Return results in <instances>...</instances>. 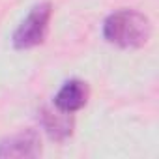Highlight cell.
I'll use <instances>...</instances> for the list:
<instances>
[{
  "instance_id": "1",
  "label": "cell",
  "mask_w": 159,
  "mask_h": 159,
  "mask_svg": "<svg viewBox=\"0 0 159 159\" xmlns=\"http://www.w3.org/2000/svg\"><path fill=\"white\" fill-rule=\"evenodd\" d=\"M150 34V19L135 10H118L103 21V38L122 49L142 47Z\"/></svg>"
},
{
  "instance_id": "2",
  "label": "cell",
  "mask_w": 159,
  "mask_h": 159,
  "mask_svg": "<svg viewBox=\"0 0 159 159\" xmlns=\"http://www.w3.org/2000/svg\"><path fill=\"white\" fill-rule=\"evenodd\" d=\"M51 15H52L51 2L36 4L28 11V15L23 19V23L17 26V30L13 32V38H11L13 47L19 51H25V49H32V47H38L39 43H43V39L49 32Z\"/></svg>"
},
{
  "instance_id": "3",
  "label": "cell",
  "mask_w": 159,
  "mask_h": 159,
  "mask_svg": "<svg viewBox=\"0 0 159 159\" xmlns=\"http://www.w3.org/2000/svg\"><path fill=\"white\" fill-rule=\"evenodd\" d=\"M41 153V140L36 129H25L0 140V159L11 157H38Z\"/></svg>"
},
{
  "instance_id": "4",
  "label": "cell",
  "mask_w": 159,
  "mask_h": 159,
  "mask_svg": "<svg viewBox=\"0 0 159 159\" xmlns=\"http://www.w3.org/2000/svg\"><path fill=\"white\" fill-rule=\"evenodd\" d=\"M86 99H88L86 83L79 81V79H71V81L64 83V86L54 96V107L62 112L73 114L86 105Z\"/></svg>"
},
{
  "instance_id": "5",
  "label": "cell",
  "mask_w": 159,
  "mask_h": 159,
  "mask_svg": "<svg viewBox=\"0 0 159 159\" xmlns=\"http://www.w3.org/2000/svg\"><path fill=\"white\" fill-rule=\"evenodd\" d=\"M39 122L43 125V129L47 131V135L52 139V140H66L67 137H71L73 133V125H75V120L69 112H62L54 107L49 109V107H43L39 111Z\"/></svg>"
}]
</instances>
